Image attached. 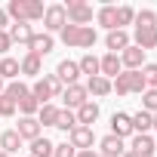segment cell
<instances>
[{
    "label": "cell",
    "instance_id": "obj_1",
    "mask_svg": "<svg viewBox=\"0 0 157 157\" xmlns=\"http://www.w3.org/2000/svg\"><path fill=\"white\" fill-rule=\"evenodd\" d=\"M62 93H65V86L59 83L56 74H43V77H37L34 86H31V96H34L40 105H49V99H59Z\"/></svg>",
    "mask_w": 157,
    "mask_h": 157
},
{
    "label": "cell",
    "instance_id": "obj_2",
    "mask_svg": "<svg viewBox=\"0 0 157 157\" xmlns=\"http://www.w3.org/2000/svg\"><path fill=\"white\" fill-rule=\"evenodd\" d=\"M65 13H68V25H77V28H86L93 22V6L86 0H68Z\"/></svg>",
    "mask_w": 157,
    "mask_h": 157
},
{
    "label": "cell",
    "instance_id": "obj_3",
    "mask_svg": "<svg viewBox=\"0 0 157 157\" xmlns=\"http://www.w3.org/2000/svg\"><path fill=\"white\" fill-rule=\"evenodd\" d=\"M65 25H68L65 3H52V6H46V13H43V28H46V34H52V31H62Z\"/></svg>",
    "mask_w": 157,
    "mask_h": 157
},
{
    "label": "cell",
    "instance_id": "obj_4",
    "mask_svg": "<svg viewBox=\"0 0 157 157\" xmlns=\"http://www.w3.org/2000/svg\"><path fill=\"white\" fill-rule=\"evenodd\" d=\"M93 142H96V136H93L90 126H74V129L68 132V145H71L74 151H90Z\"/></svg>",
    "mask_w": 157,
    "mask_h": 157
},
{
    "label": "cell",
    "instance_id": "obj_5",
    "mask_svg": "<svg viewBox=\"0 0 157 157\" xmlns=\"http://www.w3.org/2000/svg\"><path fill=\"white\" fill-rule=\"evenodd\" d=\"M62 99H65V108H68V111H77L83 102H90V93H86L83 83H74V86H65Z\"/></svg>",
    "mask_w": 157,
    "mask_h": 157
},
{
    "label": "cell",
    "instance_id": "obj_6",
    "mask_svg": "<svg viewBox=\"0 0 157 157\" xmlns=\"http://www.w3.org/2000/svg\"><path fill=\"white\" fill-rule=\"evenodd\" d=\"M120 65H123L126 71H142V68H145V52H142L136 43H129V46L120 52Z\"/></svg>",
    "mask_w": 157,
    "mask_h": 157
},
{
    "label": "cell",
    "instance_id": "obj_7",
    "mask_svg": "<svg viewBox=\"0 0 157 157\" xmlns=\"http://www.w3.org/2000/svg\"><path fill=\"white\" fill-rule=\"evenodd\" d=\"M52 49H56L52 34H46V31H43V34H37V31H34V37H31V43H28V52H34V56H40V59H43V56H49Z\"/></svg>",
    "mask_w": 157,
    "mask_h": 157
},
{
    "label": "cell",
    "instance_id": "obj_8",
    "mask_svg": "<svg viewBox=\"0 0 157 157\" xmlns=\"http://www.w3.org/2000/svg\"><path fill=\"white\" fill-rule=\"evenodd\" d=\"M16 132H19V139H22V142H34V139H40L43 126L37 123V117H22V120L16 123Z\"/></svg>",
    "mask_w": 157,
    "mask_h": 157
},
{
    "label": "cell",
    "instance_id": "obj_9",
    "mask_svg": "<svg viewBox=\"0 0 157 157\" xmlns=\"http://www.w3.org/2000/svg\"><path fill=\"white\" fill-rule=\"evenodd\" d=\"M99 148H102V151H99L102 157H123V154H126V142L117 139V136H111V132L99 142Z\"/></svg>",
    "mask_w": 157,
    "mask_h": 157
},
{
    "label": "cell",
    "instance_id": "obj_10",
    "mask_svg": "<svg viewBox=\"0 0 157 157\" xmlns=\"http://www.w3.org/2000/svg\"><path fill=\"white\" fill-rule=\"evenodd\" d=\"M56 77H59V83L65 86H74L77 83V77H80V68H77V62H71V59H65V62H59V68H56Z\"/></svg>",
    "mask_w": 157,
    "mask_h": 157
},
{
    "label": "cell",
    "instance_id": "obj_11",
    "mask_svg": "<svg viewBox=\"0 0 157 157\" xmlns=\"http://www.w3.org/2000/svg\"><path fill=\"white\" fill-rule=\"evenodd\" d=\"M74 117H77V126H90V129H93V123L99 120V105L90 99V102H83L80 108L74 111Z\"/></svg>",
    "mask_w": 157,
    "mask_h": 157
},
{
    "label": "cell",
    "instance_id": "obj_12",
    "mask_svg": "<svg viewBox=\"0 0 157 157\" xmlns=\"http://www.w3.org/2000/svg\"><path fill=\"white\" fill-rule=\"evenodd\" d=\"M120 71H123V65H120V56H114V52H105V56L99 59V74L105 77V80L117 77Z\"/></svg>",
    "mask_w": 157,
    "mask_h": 157
},
{
    "label": "cell",
    "instance_id": "obj_13",
    "mask_svg": "<svg viewBox=\"0 0 157 157\" xmlns=\"http://www.w3.org/2000/svg\"><path fill=\"white\" fill-rule=\"evenodd\" d=\"M6 34H10V40H13V43H19V46H28V43H31V37H34V28H31L28 22H13Z\"/></svg>",
    "mask_w": 157,
    "mask_h": 157
},
{
    "label": "cell",
    "instance_id": "obj_14",
    "mask_svg": "<svg viewBox=\"0 0 157 157\" xmlns=\"http://www.w3.org/2000/svg\"><path fill=\"white\" fill-rule=\"evenodd\" d=\"M40 68H43V59L40 56H34V52H25L22 56V62H19V74H25V77H40Z\"/></svg>",
    "mask_w": 157,
    "mask_h": 157
},
{
    "label": "cell",
    "instance_id": "obj_15",
    "mask_svg": "<svg viewBox=\"0 0 157 157\" xmlns=\"http://www.w3.org/2000/svg\"><path fill=\"white\" fill-rule=\"evenodd\" d=\"M111 136H117V139L132 136V120H129V114L114 111V117H111Z\"/></svg>",
    "mask_w": 157,
    "mask_h": 157
},
{
    "label": "cell",
    "instance_id": "obj_16",
    "mask_svg": "<svg viewBox=\"0 0 157 157\" xmlns=\"http://www.w3.org/2000/svg\"><path fill=\"white\" fill-rule=\"evenodd\" d=\"M105 46H108V52H114V56H120L126 46H129V34L126 31H108V37H105Z\"/></svg>",
    "mask_w": 157,
    "mask_h": 157
},
{
    "label": "cell",
    "instance_id": "obj_17",
    "mask_svg": "<svg viewBox=\"0 0 157 157\" xmlns=\"http://www.w3.org/2000/svg\"><path fill=\"white\" fill-rule=\"evenodd\" d=\"M129 120H132V136H148V129H154V120H151V114L148 111H136V114H129Z\"/></svg>",
    "mask_w": 157,
    "mask_h": 157
},
{
    "label": "cell",
    "instance_id": "obj_18",
    "mask_svg": "<svg viewBox=\"0 0 157 157\" xmlns=\"http://www.w3.org/2000/svg\"><path fill=\"white\" fill-rule=\"evenodd\" d=\"M129 151H132L136 157H151V154H154V139H151V136H132Z\"/></svg>",
    "mask_w": 157,
    "mask_h": 157
},
{
    "label": "cell",
    "instance_id": "obj_19",
    "mask_svg": "<svg viewBox=\"0 0 157 157\" xmlns=\"http://www.w3.org/2000/svg\"><path fill=\"white\" fill-rule=\"evenodd\" d=\"M136 46L142 52L154 49L157 46V28H136Z\"/></svg>",
    "mask_w": 157,
    "mask_h": 157
},
{
    "label": "cell",
    "instance_id": "obj_20",
    "mask_svg": "<svg viewBox=\"0 0 157 157\" xmlns=\"http://www.w3.org/2000/svg\"><path fill=\"white\" fill-rule=\"evenodd\" d=\"M96 22H99L102 28H108V31H117V6L105 3V6L96 13Z\"/></svg>",
    "mask_w": 157,
    "mask_h": 157
},
{
    "label": "cell",
    "instance_id": "obj_21",
    "mask_svg": "<svg viewBox=\"0 0 157 157\" xmlns=\"http://www.w3.org/2000/svg\"><path fill=\"white\" fill-rule=\"evenodd\" d=\"M22 148V139H19V132L16 129H6V132H0V151H3V154H16Z\"/></svg>",
    "mask_w": 157,
    "mask_h": 157
},
{
    "label": "cell",
    "instance_id": "obj_22",
    "mask_svg": "<svg viewBox=\"0 0 157 157\" xmlns=\"http://www.w3.org/2000/svg\"><path fill=\"white\" fill-rule=\"evenodd\" d=\"M86 93L96 96V99H102V96L111 93V80H105L102 74H99V77H90V80H86Z\"/></svg>",
    "mask_w": 157,
    "mask_h": 157
},
{
    "label": "cell",
    "instance_id": "obj_23",
    "mask_svg": "<svg viewBox=\"0 0 157 157\" xmlns=\"http://www.w3.org/2000/svg\"><path fill=\"white\" fill-rule=\"evenodd\" d=\"M0 77L3 80H19V59H13V56L0 59Z\"/></svg>",
    "mask_w": 157,
    "mask_h": 157
},
{
    "label": "cell",
    "instance_id": "obj_24",
    "mask_svg": "<svg viewBox=\"0 0 157 157\" xmlns=\"http://www.w3.org/2000/svg\"><path fill=\"white\" fill-rule=\"evenodd\" d=\"M52 148H56V145H52L46 136H40V139L31 142V154H28V157H52Z\"/></svg>",
    "mask_w": 157,
    "mask_h": 157
},
{
    "label": "cell",
    "instance_id": "obj_25",
    "mask_svg": "<svg viewBox=\"0 0 157 157\" xmlns=\"http://www.w3.org/2000/svg\"><path fill=\"white\" fill-rule=\"evenodd\" d=\"M43 13H46V6L40 3V0H25V22H28V25H31V22H40Z\"/></svg>",
    "mask_w": 157,
    "mask_h": 157
},
{
    "label": "cell",
    "instance_id": "obj_26",
    "mask_svg": "<svg viewBox=\"0 0 157 157\" xmlns=\"http://www.w3.org/2000/svg\"><path fill=\"white\" fill-rule=\"evenodd\" d=\"M77 68H80V74H86V80H90V77H99V59L93 52H86L80 62H77Z\"/></svg>",
    "mask_w": 157,
    "mask_h": 157
},
{
    "label": "cell",
    "instance_id": "obj_27",
    "mask_svg": "<svg viewBox=\"0 0 157 157\" xmlns=\"http://www.w3.org/2000/svg\"><path fill=\"white\" fill-rule=\"evenodd\" d=\"M56 117H59V108L49 102V105H40V111H37V123L40 126H56Z\"/></svg>",
    "mask_w": 157,
    "mask_h": 157
},
{
    "label": "cell",
    "instance_id": "obj_28",
    "mask_svg": "<svg viewBox=\"0 0 157 157\" xmlns=\"http://www.w3.org/2000/svg\"><path fill=\"white\" fill-rule=\"evenodd\" d=\"M77 126V117H74V111H68V108H59V117H56V129H62V132H71Z\"/></svg>",
    "mask_w": 157,
    "mask_h": 157
},
{
    "label": "cell",
    "instance_id": "obj_29",
    "mask_svg": "<svg viewBox=\"0 0 157 157\" xmlns=\"http://www.w3.org/2000/svg\"><path fill=\"white\" fill-rule=\"evenodd\" d=\"M16 108L22 111V117H34V114L40 111V102H37V99H34V96L28 93L25 99H19V102H16Z\"/></svg>",
    "mask_w": 157,
    "mask_h": 157
},
{
    "label": "cell",
    "instance_id": "obj_30",
    "mask_svg": "<svg viewBox=\"0 0 157 157\" xmlns=\"http://www.w3.org/2000/svg\"><path fill=\"white\" fill-rule=\"evenodd\" d=\"M123 74H126V86H129V93H145V90H148L142 71H123Z\"/></svg>",
    "mask_w": 157,
    "mask_h": 157
},
{
    "label": "cell",
    "instance_id": "obj_31",
    "mask_svg": "<svg viewBox=\"0 0 157 157\" xmlns=\"http://www.w3.org/2000/svg\"><path fill=\"white\" fill-rule=\"evenodd\" d=\"M59 34H62V43L65 46H80V28H77V25H65Z\"/></svg>",
    "mask_w": 157,
    "mask_h": 157
},
{
    "label": "cell",
    "instance_id": "obj_32",
    "mask_svg": "<svg viewBox=\"0 0 157 157\" xmlns=\"http://www.w3.org/2000/svg\"><path fill=\"white\" fill-rule=\"evenodd\" d=\"M136 28H157V13L154 10H139L136 13Z\"/></svg>",
    "mask_w": 157,
    "mask_h": 157
},
{
    "label": "cell",
    "instance_id": "obj_33",
    "mask_svg": "<svg viewBox=\"0 0 157 157\" xmlns=\"http://www.w3.org/2000/svg\"><path fill=\"white\" fill-rule=\"evenodd\" d=\"M28 93H31V86H28L25 80H13V83L6 86V96H10L13 102H19V99H25Z\"/></svg>",
    "mask_w": 157,
    "mask_h": 157
},
{
    "label": "cell",
    "instance_id": "obj_34",
    "mask_svg": "<svg viewBox=\"0 0 157 157\" xmlns=\"http://www.w3.org/2000/svg\"><path fill=\"white\" fill-rule=\"evenodd\" d=\"M132 22H136V10H132V6H126V3H123V6H117V28L123 31V28H126V25H132Z\"/></svg>",
    "mask_w": 157,
    "mask_h": 157
},
{
    "label": "cell",
    "instance_id": "obj_35",
    "mask_svg": "<svg viewBox=\"0 0 157 157\" xmlns=\"http://www.w3.org/2000/svg\"><path fill=\"white\" fill-rule=\"evenodd\" d=\"M6 16L13 22H25V0H10L6 3Z\"/></svg>",
    "mask_w": 157,
    "mask_h": 157
},
{
    "label": "cell",
    "instance_id": "obj_36",
    "mask_svg": "<svg viewBox=\"0 0 157 157\" xmlns=\"http://www.w3.org/2000/svg\"><path fill=\"white\" fill-rule=\"evenodd\" d=\"M142 111L157 114V90H145L142 93Z\"/></svg>",
    "mask_w": 157,
    "mask_h": 157
},
{
    "label": "cell",
    "instance_id": "obj_37",
    "mask_svg": "<svg viewBox=\"0 0 157 157\" xmlns=\"http://www.w3.org/2000/svg\"><path fill=\"white\" fill-rule=\"evenodd\" d=\"M96 40H99V34H96V28H80V49H90V46H96Z\"/></svg>",
    "mask_w": 157,
    "mask_h": 157
},
{
    "label": "cell",
    "instance_id": "obj_38",
    "mask_svg": "<svg viewBox=\"0 0 157 157\" xmlns=\"http://www.w3.org/2000/svg\"><path fill=\"white\" fill-rule=\"evenodd\" d=\"M111 93H117V96H129V86H126V74L120 71L114 80H111Z\"/></svg>",
    "mask_w": 157,
    "mask_h": 157
},
{
    "label": "cell",
    "instance_id": "obj_39",
    "mask_svg": "<svg viewBox=\"0 0 157 157\" xmlns=\"http://www.w3.org/2000/svg\"><path fill=\"white\" fill-rule=\"evenodd\" d=\"M16 111H19V108H16V102L3 93V96H0V117H13Z\"/></svg>",
    "mask_w": 157,
    "mask_h": 157
},
{
    "label": "cell",
    "instance_id": "obj_40",
    "mask_svg": "<svg viewBox=\"0 0 157 157\" xmlns=\"http://www.w3.org/2000/svg\"><path fill=\"white\" fill-rule=\"evenodd\" d=\"M142 77H145L148 90H157V65H145L142 68Z\"/></svg>",
    "mask_w": 157,
    "mask_h": 157
},
{
    "label": "cell",
    "instance_id": "obj_41",
    "mask_svg": "<svg viewBox=\"0 0 157 157\" xmlns=\"http://www.w3.org/2000/svg\"><path fill=\"white\" fill-rule=\"evenodd\" d=\"M52 157H77V151H74L68 142H62V145H56V148H52Z\"/></svg>",
    "mask_w": 157,
    "mask_h": 157
},
{
    "label": "cell",
    "instance_id": "obj_42",
    "mask_svg": "<svg viewBox=\"0 0 157 157\" xmlns=\"http://www.w3.org/2000/svg\"><path fill=\"white\" fill-rule=\"evenodd\" d=\"M13 49V40H10V34L6 31H0V56H6Z\"/></svg>",
    "mask_w": 157,
    "mask_h": 157
},
{
    "label": "cell",
    "instance_id": "obj_43",
    "mask_svg": "<svg viewBox=\"0 0 157 157\" xmlns=\"http://www.w3.org/2000/svg\"><path fill=\"white\" fill-rule=\"evenodd\" d=\"M0 31H10V16H6V10H0Z\"/></svg>",
    "mask_w": 157,
    "mask_h": 157
},
{
    "label": "cell",
    "instance_id": "obj_44",
    "mask_svg": "<svg viewBox=\"0 0 157 157\" xmlns=\"http://www.w3.org/2000/svg\"><path fill=\"white\" fill-rule=\"evenodd\" d=\"M77 157H99V154H96V151L90 148V151H77Z\"/></svg>",
    "mask_w": 157,
    "mask_h": 157
},
{
    "label": "cell",
    "instance_id": "obj_45",
    "mask_svg": "<svg viewBox=\"0 0 157 157\" xmlns=\"http://www.w3.org/2000/svg\"><path fill=\"white\" fill-rule=\"evenodd\" d=\"M6 93V86H3V77H0V96H3Z\"/></svg>",
    "mask_w": 157,
    "mask_h": 157
},
{
    "label": "cell",
    "instance_id": "obj_46",
    "mask_svg": "<svg viewBox=\"0 0 157 157\" xmlns=\"http://www.w3.org/2000/svg\"><path fill=\"white\" fill-rule=\"evenodd\" d=\"M123 157H136V154H132V151H129V148H126V154H123Z\"/></svg>",
    "mask_w": 157,
    "mask_h": 157
},
{
    "label": "cell",
    "instance_id": "obj_47",
    "mask_svg": "<svg viewBox=\"0 0 157 157\" xmlns=\"http://www.w3.org/2000/svg\"><path fill=\"white\" fill-rule=\"evenodd\" d=\"M151 120H154V129H157V114H151Z\"/></svg>",
    "mask_w": 157,
    "mask_h": 157
},
{
    "label": "cell",
    "instance_id": "obj_48",
    "mask_svg": "<svg viewBox=\"0 0 157 157\" xmlns=\"http://www.w3.org/2000/svg\"><path fill=\"white\" fill-rule=\"evenodd\" d=\"M0 157H10V154H3V151H0Z\"/></svg>",
    "mask_w": 157,
    "mask_h": 157
},
{
    "label": "cell",
    "instance_id": "obj_49",
    "mask_svg": "<svg viewBox=\"0 0 157 157\" xmlns=\"http://www.w3.org/2000/svg\"><path fill=\"white\" fill-rule=\"evenodd\" d=\"M154 151H157V139H154Z\"/></svg>",
    "mask_w": 157,
    "mask_h": 157
},
{
    "label": "cell",
    "instance_id": "obj_50",
    "mask_svg": "<svg viewBox=\"0 0 157 157\" xmlns=\"http://www.w3.org/2000/svg\"><path fill=\"white\" fill-rule=\"evenodd\" d=\"M99 157H102V154H99Z\"/></svg>",
    "mask_w": 157,
    "mask_h": 157
}]
</instances>
